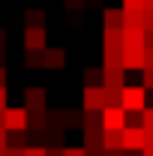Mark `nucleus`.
<instances>
[{
	"label": "nucleus",
	"instance_id": "obj_30",
	"mask_svg": "<svg viewBox=\"0 0 153 156\" xmlns=\"http://www.w3.org/2000/svg\"><path fill=\"white\" fill-rule=\"evenodd\" d=\"M6 48V30H0V51Z\"/></svg>",
	"mask_w": 153,
	"mask_h": 156
},
{
	"label": "nucleus",
	"instance_id": "obj_5",
	"mask_svg": "<svg viewBox=\"0 0 153 156\" xmlns=\"http://www.w3.org/2000/svg\"><path fill=\"white\" fill-rule=\"evenodd\" d=\"M123 150H147V132L138 126V129H123Z\"/></svg>",
	"mask_w": 153,
	"mask_h": 156
},
{
	"label": "nucleus",
	"instance_id": "obj_32",
	"mask_svg": "<svg viewBox=\"0 0 153 156\" xmlns=\"http://www.w3.org/2000/svg\"><path fill=\"white\" fill-rule=\"evenodd\" d=\"M3 81H6V69H0V87H3Z\"/></svg>",
	"mask_w": 153,
	"mask_h": 156
},
{
	"label": "nucleus",
	"instance_id": "obj_25",
	"mask_svg": "<svg viewBox=\"0 0 153 156\" xmlns=\"http://www.w3.org/2000/svg\"><path fill=\"white\" fill-rule=\"evenodd\" d=\"M144 90H153V69H144Z\"/></svg>",
	"mask_w": 153,
	"mask_h": 156
},
{
	"label": "nucleus",
	"instance_id": "obj_20",
	"mask_svg": "<svg viewBox=\"0 0 153 156\" xmlns=\"http://www.w3.org/2000/svg\"><path fill=\"white\" fill-rule=\"evenodd\" d=\"M141 129L144 132H153V108H144L141 111Z\"/></svg>",
	"mask_w": 153,
	"mask_h": 156
},
{
	"label": "nucleus",
	"instance_id": "obj_8",
	"mask_svg": "<svg viewBox=\"0 0 153 156\" xmlns=\"http://www.w3.org/2000/svg\"><path fill=\"white\" fill-rule=\"evenodd\" d=\"M45 87H27L24 90V108L27 111H45Z\"/></svg>",
	"mask_w": 153,
	"mask_h": 156
},
{
	"label": "nucleus",
	"instance_id": "obj_18",
	"mask_svg": "<svg viewBox=\"0 0 153 156\" xmlns=\"http://www.w3.org/2000/svg\"><path fill=\"white\" fill-rule=\"evenodd\" d=\"M6 147L9 150H27V132H9Z\"/></svg>",
	"mask_w": 153,
	"mask_h": 156
},
{
	"label": "nucleus",
	"instance_id": "obj_31",
	"mask_svg": "<svg viewBox=\"0 0 153 156\" xmlns=\"http://www.w3.org/2000/svg\"><path fill=\"white\" fill-rule=\"evenodd\" d=\"M141 156H153V144H147V150H144Z\"/></svg>",
	"mask_w": 153,
	"mask_h": 156
},
{
	"label": "nucleus",
	"instance_id": "obj_17",
	"mask_svg": "<svg viewBox=\"0 0 153 156\" xmlns=\"http://www.w3.org/2000/svg\"><path fill=\"white\" fill-rule=\"evenodd\" d=\"M24 21H27V27H45V9H27Z\"/></svg>",
	"mask_w": 153,
	"mask_h": 156
},
{
	"label": "nucleus",
	"instance_id": "obj_19",
	"mask_svg": "<svg viewBox=\"0 0 153 156\" xmlns=\"http://www.w3.org/2000/svg\"><path fill=\"white\" fill-rule=\"evenodd\" d=\"M105 69H123V51H105Z\"/></svg>",
	"mask_w": 153,
	"mask_h": 156
},
{
	"label": "nucleus",
	"instance_id": "obj_21",
	"mask_svg": "<svg viewBox=\"0 0 153 156\" xmlns=\"http://www.w3.org/2000/svg\"><path fill=\"white\" fill-rule=\"evenodd\" d=\"M99 78H102V72H96V69H84V81H87V87H99Z\"/></svg>",
	"mask_w": 153,
	"mask_h": 156
},
{
	"label": "nucleus",
	"instance_id": "obj_7",
	"mask_svg": "<svg viewBox=\"0 0 153 156\" xmlns=\"http://www.w3.org/2000/svg\"><path fill=\"white\" fill-rule=\"evenodd\" d=\"M24 48L27 51H45V27H27L24 30Z\"/></svg>",
	"mask_w": 153,
	"mask_h": 156
},
{
	"label": "nucleus",
	"instance_id": "obj_24",
	"mask_svg": "<svg viewBox=\"0 0 153 156\" xmlns=\"http://www.w3.org/2000/svg\"><path fill=\"white\" fill-rule=\"evenodd\" d=\"M90 0H66V9H84Z\"/></svg>",
	"mask_w": 153,
	"mask_h": 156
},
{
	"label": "nucleus",
	"instance_id": "obj_33",
	"mask_svg": "<svg viewBox=\"0 0 153 156\" xmlns=\"http://www.w3.org/2000/svg\"><path fill=\"white\" fill-rule=\"evenodd\" d=\"M3 60H6V51H0V69H3Z\"/></svg>",
	"mask_w": 153,
	"mask_h": 156
},
{
	"label": "nucleus",
	"instance_id": "obj_9",
	"mask_svg": "<svg viewBox=\"0 0 153 156\" xmlns=\"http://www.w3.org/2000/svg\"><path fill=\"white\" fill-rule=\"evenodd\" d=\"M102 21H105V30H123L126 12H123V9H105V12H102Z\"/></svg>",
	"mask_w": 153,
	"mask_h": 156
},
{
	"label": "nucleus",
	"instance_id": "obj_6",
	"mask_svg": "<svg viewBox=\"0 0 153 156\" xmlns=\"http://www.w3.org/2000/svg\"><path fill=\"white\" fill-rule=\"evenodd\" d=\"M84 111H105V87H84Z\"/></svg>",
	"mask_w": 153,
	"mask_h": 156
},
{
	"label": "nucleus",
	"instance_id": "obj_12",
	"mask_svg": "<svg viewBox=\"0 0 153 156\" xmlns=\"http://www.w3.org/2000/svg\"><path fill=\"white\" fill-rule=\"evenodd\" d=\"M105 51H123L126 39H123V30H105Z\"/></svg>",
	"mask_w": 153,
	"mask_h": 156
},
{
	"label": "nucleus",
	"instance_id": "obj_28",
	"mask_svg": "<svg viewBox=\"0 0 153 156\" xmlns=\"http://www.w3.org/2000/svg\"><path fill=\"white\" fill-rule=\"evenodd\" d=\"M0 111H6V87H0Z\"/></svg>",
	"mask_w": 153,
	"mask_h": 156
},
{
	"label": "nucleus",
	"instance_id": "obj_1",
	"mask_svg": "<svg viewBox=\"0 0 153 156\" xmlns=\"http://www.w3.org/2000/svg\"><path fill=\"white\" fill-rule=\"evenodd\" d=\"M120 108L126 114H141L147 108V90L144 84H132V87H123V99H120Z\"/></svg>",
	"mask_w": 153,
	"mask_h": 156
},
{
	"label": "nucleus",
	"instance_id": "obj_3",
	"mask_svg": "<svg viewBox=\"0 0 153 156\" xmlns=\"http://www.w3.org/2000/svg\"><path fill=\"white\" fill-rule=\"evenodd\" d=\"M147 45H123V69H141L144 72Z\"/></svg>",
	"mask_w": 153,
	"mask_h": 156
},
{
	"label": "nucleus",
	"instance_id": "obj_26",
	"mask_svg": "<svg viewBox=\"0 0 153 156\" xmlns=\"http://www.w3.org/2000/svg\"><path fill=\"white\" fill-rule=\"evenodd\" d=\"M144 69H153V48H147V57H144Z\"/></svg>",
	"mask_w": 153,
	"mask_h": 156
},
{
	"label": "nucleus",
	"instance_id": "obj_11",
	"mask_svg": "<svg viewBox=\"0 0 153 156\" xmlns=\"http://www.w3.org/2000/svg\"><path fill=\"white\" fill-rule=\"evenodd\" d=\"M102 150L105 153L123 150V132H102Z\"/></svg>",
	"mask_w": 153,
	"mask_h": 156
},
{
	"label": "nucleus",
	"instance_id": "obj_27",
	"mask_svg": "<svg viewBox=\"0 0 153 156\" xmlns=\"http://www.w3.org/2000/svg\"><path fill=\"white\" fill-rule=\"evenodd\" d=\"M6 141H9V132H6V129H0V150H6Z\"/></svg>",
	"mask_w": 153,
	"mask_h": 156
},
{
	"label": "nucleus",
	"instance_id": "obj_2",
	"mask_svg": "<svg viewBox=\"0 0 153 156\" xmlns=\"http://www.w3.org/2000/svg\"><path fill=\"white\" fill-rule=\"evenodd\" d=\"M30 126V111L27 108H6L3 111V129L6 132H24Z\"/></svg>",
	"mask_w": 153,
	"mask_h": 156
},
{
	"label": "nucleus",
	"instance_id": "obj_16",
	"mask_svg": "<svg viewBox=\"0 0 153 156\" xmlns=\"http://www.w3.org/2000/svg\"><path fill=\"white\" fill-rule=\"evenodd\" d=\"M30 126H33V129H39V132H42V129H48V126H51L48 111H30Z\"/></svg>",
	"mask_w": 153,
	"mask_h": 156
},
{
	"label": "nucleus",
	"instance_id": "obj_14",
	"mask_svg": "<svg viewBox=\"0 0 153 156\" xmlns=\"http://www.w3.org/2000/svg\"><path fill=\"white\" fill-rule=\"evenodd\" d=\"M24 66H30V69H48L45 51H27V54H24Z\"/></svg>",
	"mask_w": 153,
	"mask_h": 156
},
{
	"label": "nucleus",
	"instance_id": "obj_29",
	"mask_svg": "<svg viewBox=\"0 0 153 156\" xmlns=\"http://www.w3.org/2000/svg\"><path fill=\"white\" fill-rule=\"evenodd\" d=\"M48 156H63V147H48Z\"/></svg>",
	"mask_w": 153,
	"mask_h": 156
},
{
	"label": "nucleus",
	"instance_id": "obj_22",
	"mask_svg": "<svg viewBox=\"0 0 153 156\" xmlns=\"http://www.w3.org/2000/svg\"><path fill=\"white\" fill-rule=\"evenodd\" d=\"M63 156H87L84 147H63Z\"/></svg>",
	"mask_w": 153,
	"mask_h": 156
},
{
	"label": "nucleus",
	"instance_id": "obj_13",
	"mask_svg": "<svg viewBox=\"0 0 153 156\" xmlns=\"http://www.w3.org/2000/svg\"><path fill=\"white\" fill-rule=\"evenodd\" d=\"M45 63H48V69H63L66 66V51L63 48H45Z\"/></svg>",
	"mask_w": 153,
	"mask_h": 156
},
{
	"label": "nucleus",
	"instance_id": "obj_23",
	"mask_svg": "<svg viewBox=\"0 0 153 156\" xmlns=\"http://www.w3.org/2000/svg\"><path fill=\"white\" fill-rule=\"evenodd\" d=\"M24 156H48V150H45V147H27Z\"/></svg>",
	"mask_w": 153,
	"mask_h": 156
},
{
	"label": "nucleus",
	"instance_id": "obj_10",
	"mask_svg": "<svg viewBox=\"0 0 153 156\" xmlns=\"http://www.w3.org/2000/svg\"><path fill=\"white\" fill-rule=\"evenodd\" d=\"M102 81L108 90H123V69H102Z\"/></svg>",
	"mask_w": 153,
	"mask_h": 156
},
{
	"label": "nucleus",
	"instance_id": "obj_15",
	"mask_svg": "<svg viewBox=\"0 0 153 156\" xmlns=\"http://www.w3.org/2000/svg\"><path fill=\"white\" fill-rule=\"evenodd\" d=\"M126 15H144L147 12V0H123V6H120Z\"/></svg>",
	"mask_w": 153,
	"mask_h": 156
},
{
	"label": "nucleus",
	"instance_id": "obj_4",
	"mask_svg": "<svg viewBox=\"0 0 153 156\" xmlns=\"http://www.w3.org/2000/svg\"><path fill=\"white\" fill-rule=\"evenodd\" d=\"M102 126H105V132H123L126 129V111L123 108H105L102 111Z\"/></svg>",
	"mask_w": 153,
	"mask_h": 156
},
{
	"label": "nucleus",
	"instance_id": "obj_34",
	"mask_svg": "<svg viewBox=\"0 0 153 156\" xmlns=\"http://www.w3.org/2000/svg\"><path fill=\"white\" fill-rule=\"evenodd\" d=\"M0 156H6V150H0Z\"/></svg>",
	"mask_w": 153,
	"mask_h": 156
}]
</instances>
